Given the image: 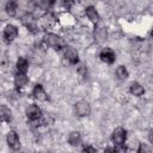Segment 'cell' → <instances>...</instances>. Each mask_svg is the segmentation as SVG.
Here are the masks:
<instances>
[{"label":"cell","mask_w":153,"mask_h":153,"mask_svg":"<svg viewBox=\"0 0 153 153\" xmlns=\"http://www.w3.org/2000/svg\"><path fill=\"white\" fill-rule=\"evenodd\" d=\"M45 41H47L48 45L53 47L54 49H61V48L65 45V41H63L60 36H57V35H55V33H49V35H47Z\"/></svg>","instance_id":"1"},{"label":"cell","mask_w":153,"mask_h":153,"mask_svg":"<svg viewBox=\"0 0 153 153\" xmlns=\"http://www.w3.org/2000/svg\"><path fill=\"white\" fill-rule=\"evenodd\" d=\"M112 141L116 145H123L126 141V130L121 127L116 128L112 133Z\"/></svg>","instance_id":"2"},{"label":"cell","mask_w":153,"mask_h":153,"mask_svg":"<svg viewBox=\"0 0 153 153\" xmlns=\"http://www.w3.org/2000/svg\"><path fill=\"white\" fill-rule=\"evenodd\" d=\"M7 143L12 149H18L20 147V142H19V137L18 134L14 130L8 131L7 134Z\"/></svg>","instance_id":"3"},{"label":"cell","mask_w":153,"mask_h":153,"mask_svg":"<svg viewBox=\"0 0 153 153\" xmlns=\"http://www.w3.org/2000/svg\"><path fill=\"white\" fill-rule=\"evenodd\" d=\"M75 111L79 116H87L90 114V105L85 100H80L75 104Z\"/></svg>","instance_id":"4"},{"label":"cell","mask_w":153,"mask_h":153,"mask_svg":"<svg viewBox=\"0 0 153 153\" xmlns=\"http://www.w3.org/2000/svg\"><path fill=\"white\" fill-rule=\"evenodd\" d=\"M26 115H27V117H29L30 120L36 121V120H38V118L41 117L42 111H41V109H39L37 105L31 104V105H30V106L26 109Z\"/></svg>","instance_id":"5"},{"label":"cell","mask_w":153,"mask_h":153,"mask_svg":"<svg viewBox=\"0 0 153 153\" xmlns=\"http://www.w3.org/2000/svg\"><path fill=\"white\" fill-rule=\"evenodd\" d=\"M65 57L71 62V63H76L79 57H78V53L74 48L72 47H65Z\"/></svg>","instance_id":"6"},{"label":"cell","mask_w":153,"mask_h":153,"mask_svg":"<svg viewBox=\"0 0 153 153\" xmlns=\"http://www.w3.org/2000/svg\"><path fill=\"white\" fill-rule=\"evenodd\" d=\"M100 60L106 63H112L115 61V54L110 48H105L100 51Z\"/></svg>","instance_id":"7"},{"label":"cell","mask_w":153,"mask_h":153,"mask_svg":"<svg viewBox=\"0 0 153 153\" xmlns=\"http://www.w3.org/2000/svg\"><path fill=\"white\" fill-rule=\"evenodd\" d=\"M17 35H18V30H17V27L14 25H7L5 27V30H4V36H5V38L7 41L14 39L17 37Z\"/></svg>","instance_id":"8"},{"label":"cell","mask_w":153,"mask_h":153,"mask_svg":"<svg viewBox=\"0 0 153 153\" xmlns=\"http://www.w3.org/2000/svg\"><path fill=\"white\" fill-rule=\"evenodd\" d=\"M32 93H33L35 98L38 99V100H41V102H44V100L48 99V96H47L45 91L43 90V87H42L41 85H36L35 88H33V92H32Z\"/></svg>","instance_id":"9"},{"label":"cell","mask_w":153,"mask_h":153,"mask_svg":"<svg viewBox=\"0 0 153 153\" xmlns=\"http://www.w3.org/2000/svg\"><path fill=\"white\" fill-rule=\"evenodd\" d=\"M22 23H23L27 29H30L31 31H35V30H36V23H35V19H33V17L30 16V14L24 16V17L22 18Z\"/></svg>","instance_id":"10"},{"label":"cell","mask_w":153,"mask_h":153,"mask_svg":"<svg viewBox=\"0 0 153 153\" xmlns=\"http://www.w3.org/2000/svg\"><path fill=\"white\" fill-rule=\"evenodd\" d=\"M27 82V76L25 75V73H22V72H18L14 76V85L17 87H22L24 86L25 84Z\"/></svg>","instance_id":"11"},{"label":"cell","mask_w":153,"mask_h":153,"mask_svg":"<svg viewBox=\"0 0 153 153\" xmlns=\"http://www.w3.org/2000/svg\"><path fill=\"white\" fill-rule=\"evenodd\" d=\"M86 16H87V18H88L92 23H97V22L99 20V16H98L96 8L92 7V6H90V7L86 8Z\"/></svg>","instance_id":"12"},{"label":"cell","mask_w":153,"mask_h":153,"mask_svg":"<svg viewBox=\"0 0 153 153\" xmlns=\"http://www.w3.org/2000/svg\"><path fill=\"white\" fill-rule=\"evenodd\" d=\"M10 120H11V110L5 105H0V121L8 122Z\"/></svg>","instance_id":"13"},{"label":"cell","mask_w":153,"mask_h":153,"mask_svg":"<svg viewBox=\"0 0 153 153\" xmlns=\"http://www.w3.org/2000/svg\"><path fill=\"white\" fill-rule=\"evenodd\" d=\"M81 141V136H80V133L79 131H72L68 136V142L72 145V146H76L79 145Z\"/></svg>","instance_id":"14"},{"label":"cell","mask_w":153,"mask_h":153,"mask_svg":"<svg viewBox=\"0 0 153 153\" xmlns=\"http://www.w3.org/2000/svg\"><path fill=\"white\" fill-rule=\"evenodd\" d=\"M143 92H145V90H143V87L139 82H133L130 85V93L131 94H134V96H141V94H143Z\"/></svg>","instance_id":"15"},{"label":"cell","mask_w":153,"mask_h":153,"mask_svg":"<svg viewBox=\"0 0 153 153\" xmlns=\"http://www.w3.org/2000/svg\"><path fill=\"white\" fill-rule=\"evenodd\" d=\"M17 69H18V72L25 73L27 71V60L24 57H19L17 61Z\"/></svg>","instance_id":"16"},{"label":"cell","mask_w":153,"mask_h":153,"mask_svg":"<svg viewBox=\"0 0 153 153\" xmlns=\"http://www.w3.org/2000/svg\"><path fill=\"white\" fill-rule=\"evenodd\" d=\"M96 37H97V39H98L99 42H104V41L106 39V37H108L106 30H105L104 27H98V29L96 30Z\"/></svg>","instance_id":"17"},{"label":"cell","mask_w":153,"mask_h":153,"mask_svg":"<svg viewBox=\"0 0 153 153\" xmlns=\"http://www.w3.org/2000/svg\"><path fill=\"white\" fill-rule=\"evenodd\" d=\"M116 75L120 78V79H127L128 78V71L126 69V67H123V66H120V67H117V69H116Z\"/></svg>","instance_id":"18"},{"label":"cell","mask_w":153,"mask_h":153,"mask_svg":"<svg viewBox=\"0 0 153 153\" xmlns=\"http://www.w3.org/2000/svg\"><path fill=\"white\" fill-rule=\"evenodd\" d=\"M42 23H43L44 26H50L54 23V17L51 14H47V16H44L42 18Z\"/></svg>","instance_id":"19"},{"label":"cell","mask_w":153,"mask_h":153,"mask_svg":"<svg viewBox=\"0 0 153 153\" xmlns=\"http://www.w3.org/2000/svg\"><path fill=\"white\" fill-rule=\"evenodd\" d=\"M6 13L8 16H14L16 14V6L13 2H8L6 5Z\"/></svg>","instance_id":"20"},{"label":"cell","mask_w":153,"mask_h":153,"mask_svg":"<svg viewBox=\"0 0 153 153\" xmlns=\"http://www.w3.org/2000/svg\"><path fill=\"white\" fill-rule=\"evenodd\" d=\"M37 4H38V7L39 8L48 10L49 8V5H50V1L49 0H37Z\"/></svg>","instance_id":"21"},{"label":"cell","mask_w":153,"mask_h":153,"mask_svg":"<svg viewBox=\"0 0 153 153\" xmlns=\"http://www.w3.org/2000/svg\"><path fill=\"white\" fill-rule=\"evenodd\" d=\"M137 146H139V142H137V140H131L128 145H127V147H128V149H136L137 148Z\"/></svg>","instance_id":"22"},{"label":"cell","mask_w":153,"mask_h":153,"mask_svg":"<svg viewBox=\"0 0 153 153\" xmlns=\"http://www.w3.org/2000/svg\"><path fill=\"white\" fill-rule=\"evenodd\" d=\"M17 4L20 7H25V8L29 7V0H17Z\"/></svg>","instance_id":"23"},{"label":"cell","mask_w":153,"mask_h":153,"mask_svg":"<svg viewBox=\"0 0 153 153\" xmlns=\"http://www.w3.org/2000/svg\"><path fill=\"white\" fill-rule=\"evenodd\" d=\"M139 145H140V147H139V149H137L139 152H148V151H149V148H147L143 143H139Z\"/></svg>","instance_id":"24"},{"label":"cell","mask_w":153,"mask_h":153,"mask_svg":"<svg viewBox=\"0 0 153 153\" xmlns=\"http://www.w3.org/2000/svg\"><path fill=\"white\" fill-rule=\"evenodd\" d=\"M63 5L67 7V10H68V8H71V5H72V0H63Z\"/></svg>","instance_id":"25"},{"label":"cell","mask_w":153,"mask_h":153,"mask_svg":"<svg viewBox=\"0 0 153 153\" xmlns=\"http://www.w3.org/2000/svg\"><path fill=\"white\" fill-rule=\"evenodd\" d=\"M7 16H8V14L6 13V11H5V12H1V13H0V18H1V20H5Z\"/></svg>","instance_id":"26"},{"label":"cell","mask_w":153,"mask_h":153,"mask_svg":"<svg viewBox=\"0 0 153 153\" xmlns=\"http://www.w3.org/2000/svg\"><path fill=\"white\" fill-rule=\"evenodd\" d=\"M84 151H87V152H96V148H93V147H85Z\"/></svg>","instance_id":"27"},{"label":"cell","mask_w":153,"mask_h":153,"mask_svg":"<svg viewBox=\"0 0 153 153\" xmlns=\"http://www.w3.org/2000/svg\"><path fill=\"white\" fill-rule=\"evenodd\" d=\"M49 1H50V2H53V1H55V0H49Z\"/></svg>","instance_id":"28"}]
</instances>
